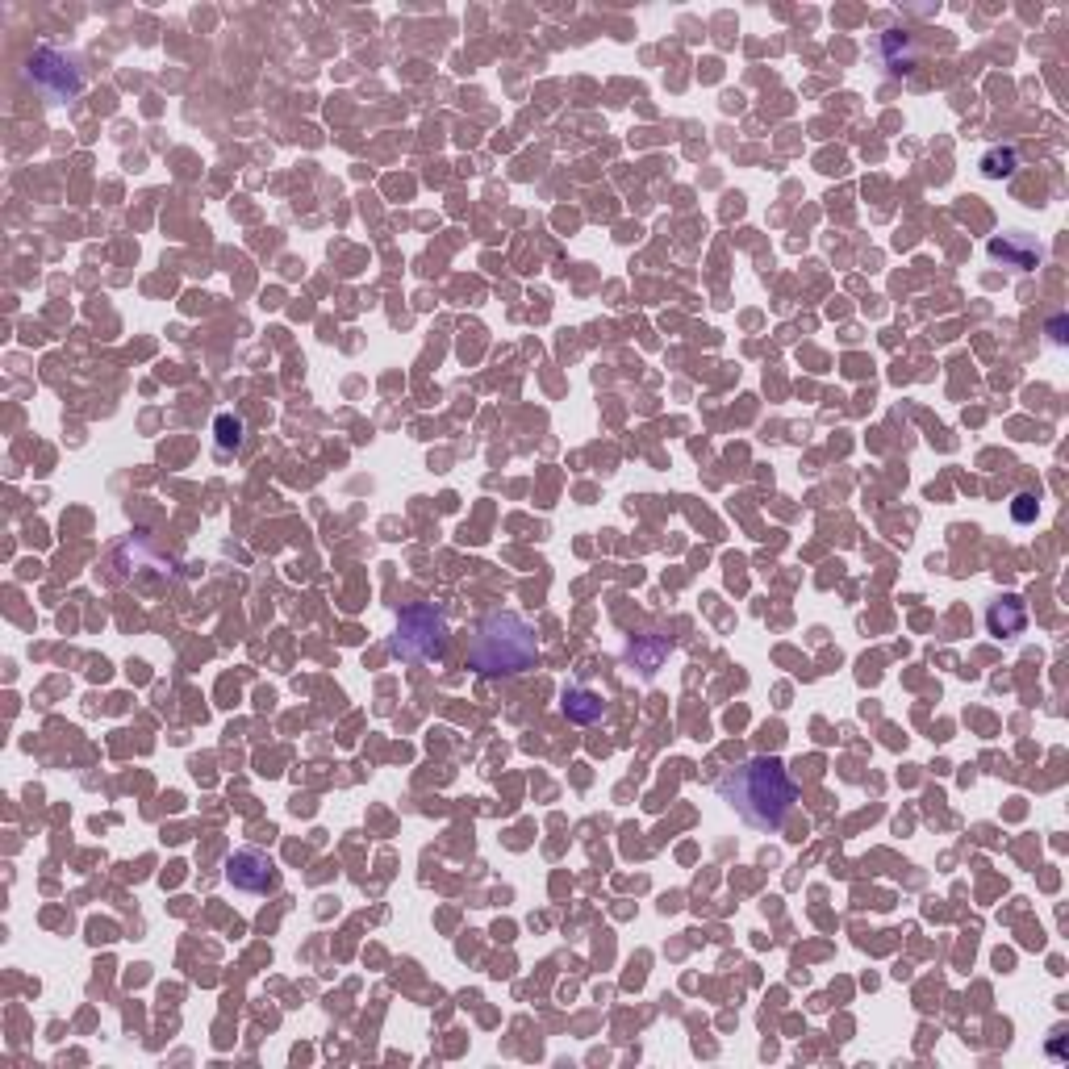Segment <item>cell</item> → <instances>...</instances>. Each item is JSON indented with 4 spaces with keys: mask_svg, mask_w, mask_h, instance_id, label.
I'll return each mask as SVG.
<instances>
[{
    "mask_svg": "<svg viewBox=\"0 0 1069 1069\" xmlns=\"http://www.w3.org/2000/svg\"><path fill=\"white\" fill-rule=\"evenodd\" d=\"M723 798L740 811L744 823H752L760 831H777L781 823H786L798 790H794V781H790V773H786L781 760L756 756V760H748V765L731 769L723 777Z\"/></svg>",
    "mask_w": 1069,
    "mask_h": 1069,
    "instance_id": "obj_1",
    "label": "cell"
},
{
    "mask_svg": "<svg viewBox=\"0 0 1069 1069\" xmlns=\"http://www.w3.org/2000/svg\"><path fill=\"white\" fill-rule=\"evenodd\" d=\"M539 656L535 627L514 610H493L468 644V669L481 677H514L527 673Z\"/></svg>",
    "mask_w": 1069,
    "mask_h": 1069,
    "instance_id": "obj_2",
    "label": "cell"
},
{
    "mask_svg": "<svg viewBox=\"0 0 1069 1069\" xmlns=\"http://www.w3.org/2000/svg\"><path fill=\"white\" fill-rule=\"evenodd\" d=\"M443 644H447V619H443V610H435L431 602H414V606L401 610L389 652L397 660H410L414 664V660L443 656Z\"/></svg>",
    "mask_w": 1069,
    "mask_h": 1069,
    "instance_id": "obj_3",
    "label": "cell"
},
{
    "mask_svg": "<svg viewBox=\"0 0 1069 1069\" xmlns=\"http://www.w3.org/2000/svg\"><path fill=\"white\" fill-rule=\"evenodd\" d=\"M30 80L46 92V97H76L80 92V67L71 55L63 51H51V46H42V51H34L30 59Z\"/></svg>",
    "mask_w": 1069,
    "mask_h": 1069,
    "instance_id": "obj_4",
    "label": "cell"
},
{
    "mask_svg": "<svg viewBox=\"0 0 1069 1069\" xmlns=\"http://www.w3.org/2000/svg\"><path fill=\"white\" fill-rule=\"evenodd\" d=\"M226 877H230V886H239V890H268L276 882V873H272V861L264 857L259 848H247V852H234V857L226 861Z\"/></svg>",
    "mask_w": 1069,
    "mask_h": 1069,
    "instance_id": "obj_5",
    "label": "cell"
},
{
    "mask_svg": "<svg viewBox=\"0 0 1069 1069\" xmlns=\"http://www.w3.org/2000/svg\"><path fill=\"white\" fill-rule=\"evenodd\" d=\"M877 55H882V63L890 71H911L915 67V42H911V34L890 30V34H882V42H877Z\"/></svg>",
    "mask_w": 1069,
    "mask_h": 1069,
    "instance_id": "obj_6",
    "label": "cell"
},
{
    "mask_svg": "<svg viewBox=\"0 0 1069 1069\" xmlns=\"http://www.w3.org/2000/svg\"><path fill=\"white\" fill-rule=\"evenodd\" d=\"M986 623H990V631L994 635H1019L1024 631V606H1019L1015 598H1007V602H994L990 606V614H986Z\"/></svg>",
    "mask_w": 1069,
    "mask_h": 1069,
    "instance_id": "obj_7",
    "label": "cell"
},
{
    "mask_svg": "<svg viewBox=\"0 0 1069 1069\" xmlns=\"http://www.w3.org/2000/svg\"><path fill=\"white\" fill-rule=\"evenodd\" d=\"M564 715L573 723H593L602 719V698L598 694H585V690H568L564 694Z\"/></svg>",
    "mask_w": 1069,
    "mask_h": 1069,
    "instance_id": "obj_8",
    "label": "cell"
},
{
    "mask_svg": "<svg viewBox=\"0 0 1069 1069\" xmlns=\"http://www.w3.org/2000/svg\"><path fill=\"white\" fill-rule=\"evenodd\" d=\"M1015 168V151H1003V155H990L986 159V176H1007Z\"/></svg>",
    "mask_w": 1069,
    "mask_h": 1069,
    "instance_id": "obj_9",
    "label": "cell"
},
{
    "mask_svg": "<svg viewBox=\"0 0 1069 1069\" xmlns=\"http://www.w3.org/2000/svg\"><path fill=\"white\" fill-rule=\"evenodd\" d=\"M218 431H222V435H218V439H222V447H230V443H239V439H243V426H239V418H234V422H230V418H218Z\"/></svg>",
    "mask_w": 1069,
    "mask_h": 1069,
    "instance_id": "obj_10",
    "label": "cell"
},
{
    "mask_svg": "<svg viewBox=\"0 0 1069 1069\" xmlns=\"http://www.w3.org/2000/svg\"><path fill=\"white\" fill-rule=\"evenodd\" d=\"M1015 502H1019V506H1015V518H1019V522H1028V518H1032V497H1015Z\"/></svg>",
    "mask_w": 1069,
    "mask_h": 1069,
    "instance_id": "obj_11",
    "label": "cell"
}]
</instances>
